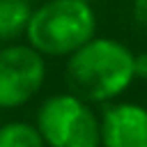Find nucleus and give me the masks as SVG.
<instances>
[{
	"instance_id": "39448f33",
	"label": "nucleus",
	"mask_w": 147,
	"mask_h": 147,
	"mask_svg": "<svg viewBox=\"0 0 147 147\" xmlns=\"http://www.w3.org/2000/svg\"><path fill=\"white\" fill-rule=\"evenodd\" d=\"M101 147H147V108L131 101L110 103L101 115Z\"/></svg>"
},
{
	"instance_id": "f257e3e1",
	"label": "nucleus",
	"mask_w": 147,
	"mask_h": 147,
	"mask_svg": "<svg viewBox=\"0 0 147 147\" xmlns=\"http://www.w3.org/2000/svg\"><path fill=\"white\" fill-rule=\"evenodd\" d=\"M64 78L87 103H108L136 80V53L113 37H94L67 57Z\"/></svg>"
},
{
	"instance_id": "9d476101",
	"label": "nucleus",
	"mask_w": 147,
	"mask_h": 147,
	"mask_svg": "<svg viewBox=\"0 0 147 147\" xmlns=\"http://www.w3.org/2000/svg\"><path fill=\"white\" fill-rule=\"evenodd\" d=\"M85 2H90V5H92V2H94V0H85Z\"/></svg>"
},
{
	"instance_id": "423d86ee",
	"label": "nucleus",
	"mask_w": 147,
	"mask_h": 147,
	"mask_svg": "<svg viewBox=\"0 0 147 147\" xmlns=\"http://www.w3.org/2000/svg\"><path fill=\"white\" fill-rule=\"evenodd\" d=\"M32 11L28 0H0V39L11 41L25 34Z\"/></svg>"
},
{
	"instance_id": "6e6552de",
	"label": "nucleus",
	"mask_w": 147,
	"mask_h": 147,
	"mask_svg": "<svg viewBox=\"0 0 147 147\" xmlns=\"http://www.w3.org/2000/svg\"><path fill=\"white\" fill-rule=\"evenodd\" d=\"M131 16L138 25L147 28V0H133L131 2Z\"/></svg>"
},
{
	"instance_id": "7ed1b4c3",
	"label": "nucleus",
	"mask_w": 147,
	"mask_h": 147,
	"mask_svg": "<svg viewBox=\"0 0 147 147\" xmlns=\"http://www.w3.org/2000/svg\"><path fill=\"white\" fill-rule=\"evenodd\" d=\"M34 124L46 147H101V117L74 92L48 96Z\"/></svg>"
},
{
	"instance_id": "0eeeda50",
	"label": "nucleus",
	"mask_w": 147,
	"mask_h": 147,
	"mask_svg": "<svg viewBox=\"0 0 147 147\" xmlns=\"http://www.w3.org/2000/svg\"><path fill=\"white\" fill-rule=\"evenodd\" d=\"M0 147H46L37 124L7 122L0 124Z\"/></svg>"
},
{
	"instance_id": "f03ea898",
	"label": "nucleus",
	"mask_w": 147,
	"mask_h": 147,
	"mask_svg": "<svg viewBox=\"0 0 147 147\" xmlns=\"http://www.w3.org/2000/svg\"><path fill=\"white\" fill-rule=\"evenodd\" d=\"M25 37L44 57H69L96 37V14L85 0H46L32 11Z\"/></svg>"
},
{
	"instance_id": "1a4fd4ad",
	"label": "nucleus",
	"mask_w": 147,
	"mask_h": 147,
	"mask_svg": "<svg viewBox=\"0 0 147 147\" xmlns=\"http://www.w3.org/2000/svg\"><path fill=\"white\" fill-rule=\"evenodd\" d=\"M136 78L147 80V51L136 53Z\"/></svg>"
},
{
	"instance_id": "20e7f679",
	"label": "nucleus",
	"mask_w": 147,
	"mask_h": 147,
	"mask_svg": "<svg viewBox=\"0 0 147 147\" xmlns=\"http://www.w3.org/2000/svg\"><path fill=\"white\" fill-rule=\"evenodd\" d=\"M46 83V57L30 44L0 48V110L25 106Z\"/></svg>"
}]
</instances>
